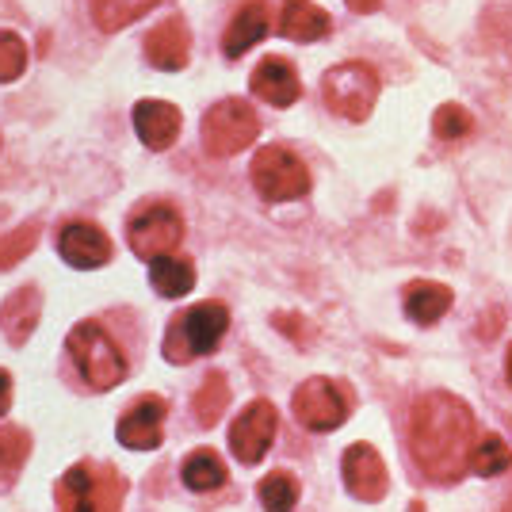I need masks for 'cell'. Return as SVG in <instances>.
I'll return each mask as SVG.
<instances>
[{
  "label": "cell",
  "mask_w": 512,
  "mask_h": 512,
  "mask_svg": "<svg viewBox=\"0 0 512 512\" xmlns=\"http://www.w3.org/2000/svg\"><path fill=\"white\" fill-rule=\"evenodd\" d=\"M470 440H474V413L459 394L432 390L417 402L409 444L428 478L455 482L463 470H470V448H474Z\"/></svg>",
  "instance_id": "6da1fadb"
},
{
  "label": "cell",
  "mask_w": 512,
  "mask_h": 512,
  "mask_svg": "<svg viewBox=\"0 0 512 512\" xmlns=\"http://www.w3.org/2000/svg\"><path fill=\"white\" fill-rule=\"evenodd\" d=\"M230 329V310L222 302H195L192 310L176 314L172 329L165 333V360L172 363H188L192 356H211L218 341L226 337Z\"/></svg>",
  "instance_id": "7a4b0ae2"
},
{
  "label": "cell",
  "mask_w": 512,
  "mask_h": 512,
  "mask_svg": "<svg viewBox=\"0 0 512 512\" xmlns=\"http://www.w3.org/2000/svg\"><path fill=\"white\" fill-rule=\"evenodd\" d=\"M379 88H383V81L367 62H341L325 73L321 96H325L333 115H341L348 123H363L379 104Z\"/></svg>",
  "instance_id": "3957f363"
},
{
  "label": "cell",
  "mask_w": 512,
  "mask_h": 512,
  "mask_svg": "<svg viewBox=\"0 0 512 512\" xmlns=\"http://www.w3.org/2000/svg\"><path fill=\"white\" fill-rule=\"evenodd\" d=\"M54 501H58V512H119L123 482H119L115 467L77 463L62 474Z\"/></svg>",
  "instance_id": "277c9868"
},
{
  "label": "cell",
  "mask_w": 512,
  "mask_h": 512,
  "mask_svg": "<svg viewBox=\"0 0 512 512\" xmlns=\"http://www.w3.org/2000/svg\"><path fill=\"white\" fill-rule=\"evenodd\" d=\"M69 352H73V363L81 371L92 390H115V386L127 379V356L119 352V344L107 337L100 325H77L69 333Z\"/></svg>",
  "instance_id": "5b68a950"
},
{
  "label": "cell",
  "mask_w": 512,
  "mask_h": 512,
  "mask_svg": "<svg viewBox=\"0 0 512 512\" xmlns=\"http://www.w3.org/2000/svg\"><path fill=\"white\" fill-rule=\"evenodd\" d=\"M249 176H253V188L268 203H291V199H302V195L310 192V172L302 165V157L283 150V146L256 150Z\"/></svg>",
  "instance_id": "8992f818"
},
{
  "label": "cell",
  "mask_w": 512,
  "mask_h": 512,
  "mask_svg": "<svg viewBox=\"0 0 512 512\" xmlns=\"http://www.w3.org/2000/svg\"><path fill=\"white\" fill-rule=\"evenodd\" d=\"M260 134V119L245 100H222L203 115V146L211 157H234V153L249 150Z\"/></svg>",
  "instance_id": "52a82bcc"
},
{
  "label": "cell",
  "mask_w": 512,
  "mask_h": 512,
  "mask_svg": "<svg viewBox=\"0 0 512 512\" xmlns=\"http://www.w3.org/2000/svg\"><path fill=\"white\" fill-rule=\"evenodd\" d=\"M127 241L130 249H134V256H142V260L153 264V260L169 256L184 241V218L169 203H150V207H142V211L130 218Z\"/></svg>",
  "instance_id": "ba28073f"
},
{
  "label": "cell",
  "mask_w": 512,
  "mask_h": 512,
  "mask_svg": "<svg viewBox=\"0 0 512 512\" xmlns=\"http://www.w3.org/2000/svg\"><path fill=\"white\" fill-rule=\"evenodd\" d=\"M291 409H295L302 428H310V432H333V428H341L348 421L352 394L341 383H333V379H306L295 390Z\"/></svg>",
  "instance_id": "9c48e42d"
},
{
  "label": "cell",
  "mask_w": 512,
  "mask_h": 512,
  "mask_svg": "<svg viewBox=\"0 0 512 512\" xmlns=\"http://www.w3.org/2000/svg\"><path fill=\"white\" fill-rule=\"evenodd\" d=\"M276 425L279 413L268 398H256V402L241 409V417L230 425V448H234V455L245 467H256L268 455L272 440H276Z\"/></svg>",
  "instance_id": "30bf717a"
},
{
  "label": "cell",
  "mask_w": 512,
  "mask_h": 512,
  "mask_svg": "<svg viewBox=\"0 0 512 512\" xmlns=\"http://www.w3.org/2000/svg\"><path fill=\"white\" fill-rule=\"evenodd\" d=\"M165 398H157V394H146V398H138L134 406L119 417V428H115V436H119V444L130 451H153L161 444V428H165Z\"/></svg>",
  "instance_id": "8fae6325"
},
{
  "label": "cell",
  "mask_w": 512,
  "mask_h": 512,
  "mask_svg": "<svg viewBox=\"0 0 512 512\" xmlns=\"http://www.w3.org/2000/svg\"><path fill=\"white\" fill-rule=\"evenodd\" d=\"M344 486L348 493L356 497V501H383L386 497V486H390V478H386V467L383 459H379V451L371 448V444H356V448L344 451Z\"/></svg>",
  "instance_id": "7c38bea8"
},
{
  "label": "cell",
  "mask_w": 512,
  "mask_h": 512,
  "mask_svg": "<svg viewBox=\"0 0 512 512\" xmlns=\"http://www.w3.org/2000/svg\"><path fill=\"white\" fill-rule=\"evenodd\" d=\"M58 253L73 268H104L111 260V237L96 222H69L58 234Z\"/></svg>",
  "instance_id": "4fadbf2b"
},
{
  "label": "cell",
  "mask_w": 512,
  "mask_h": 512,
  "mask_svg": "<svg viewBox=\"0 0 512 512\" xmlns=\"http://www.w3.org/2000/svg\"><path fill=\"white\" fill-rule=\"evenodd\" d=\"M272 31V0H245L241 8H237L234 23L226 27V35H222V54L237 62L241 54H249L264 35Z\"/></svg>",
  "instance_id": "5bb4252c"
},
{
  "label": "cell",
  "mask_w": 512,
  "mask_h": 512,
  "mask_svg": "<svg viewBox=\"0 0 512 512\" xmlns=\"http://www.w3.org/2000/svg\"><path fill=\"white\" fill-rule=\"evenodd\" d=\"M249 88H253V96H260L264 104L272 107H291L302 96V81L295 73V65L287 58H276V54H268L264 62L256 65L253 77H249Z\"/></svg>",
  "instance_id": "9a60e30c"
},
{
  "label": "cell",
  "mask_w": 512,
  "mask_h": 512,
  "mask_svg": "<svg viewBox=\"0 0 512 512\" xmlns=\"http://www.w3.org/2000/svg\"><path fill=\"white\" fill-rule=\"evenodd\" d=\"M188 54H192V35H188V23L180 20V16H169V20L157 23L146 35V58H150V65L165 69V73L184 69Z\"/></svg>",
  "instance_id": "2e32d148"
},
{
  "label": "cell",
  "mask_w": 512,
  "mask_h": 512,
  "mask_svg": "<svg viewBox=\"0 0 512 512\" xmlns=\"http://www.w3.org/2000/svg\"><path fill=\"white\" fill-rule=\"evenodd\" d=\"M134 130L146 150H169L180 134V111L169 100H142L134 104Z\"/></svg>",
  "instance_id": "e0dca14e"
},
{
  "label": "cell",
  "mask_w": 512,
  "mask_h": 512,
  "mask_svg": "<svg viewBox=\"0 0 512 512\" xmlns=\"http://www.w3.org/2000/svg\"><path fill=\"white\" fill-rule=\"evenodd\" d=\"M43 318V295L35 283H27L20 291H12L4 306H0V329L12 344H27V337L35 333V325Z\"/></svg>",
  "instance_id": "ac0fdd59"
},
{
  "label": "cell",
  "mask_w": 512,
  "mask_h": 512,
  "mask_svg": "<svg viewBox=\"0 0 512 512\" xmlns=\"http://www.w3.org/2000/svg\"><path fill=\"white\" fill-rule=\"evenodd\" d=\"M329 16L325 8H318L314 0H283V12H279V35L291 39V43H314L329 35Z\"/></svg>",
  "instance_id": "d6986e66"
},
{
  "label": "cell",
  "mask_w": 512,
  "mask_h": 512,
  "mask_svg": "<svg viewBox=\"0 0 512 512\" xmlns=\"http://www.w3.org/2000/svg\"><path fill=\"white\" fill-rule=\"evenodd\" d=\"M402 302H406V314L417 321V325H436V321H440L451 310L455 295H451L448 283L413 279V283L406 287V295H402Z\"/></svg>",
  "instance_id": "ffe728a7"
},
{
  "label": "cell",
  "mask_w": 512,
  "mask_h": 512,
  "mask_svg": "<svg viewBox=\"0 0 512 512\" xmlns=\"http://www.w3.org/2000/svg\"><path fill=\"white\" fill-rule=\"evenodd\" d=\"M150 283L157 295H165V299H184L188 291L195 287V268L192 260H184V256H161V260H153L150 264Z\"/></svg>",
  "instance_id": "44dd1931"
},
{
  "label": "cell",
  "mask_w": 512,
  "mask_h": 512,
  "mask_svg": "<svg viewBox=\"0 0 512 512\" xmlns=\"http://www.w3.org/2000/svg\"><path fill=\"white\" fill-rule=\"evenodd\" d=\"M180 478H184V486L195 493L222 490V486H226V463L218 459V451L199 448L180 463Z\"/></svg>",
  "instance_id": "7402d4cb"
},
{
  "label": "cell",
  "mask_w": 512,
  "mask_h": 512,
  "mask_svg": "<svg viewBox=\"0 0 512 512\" xmlns=\"http://www.w3.org/2000/svg\"><path fill=\"white\" fill-rule=\"evenodd\" d=\"M161 0H92V20L100 31H123L127 23L146 16Z\"/></svg>",
  "instance_id": "603a6c76"
},
{
  "label": "cell",
  "mask_w": 512,
  "mask_h": 512,
  "mask_svg": "<svg viewBox=\"0 0 512 512\" xmlns=\"http://www.w3.org/2000/svg\"><path fill=\"white\" fill-rule=\"evenodd\" d=\"M470 470H474L478 478H497V474L512 470L509 444H505L501 436H482V440L470 448Z\"/></svg>",
  "instance_id": "cb8c5ba5"
},
{
  "label": "cell",
  "mask_w": 512,
  "mask_h": 512,
  "mask_svg": "<svg viewBox=\"0 0 512 512\" xmlns=\"http://www.w3.org/2000/svg\"><path fill=\"white\" fill-rule=\"evenodd\" d=\"M260 505H264V512L295 509L299 505V482H295V474H287V470L264 474V482H260Z\"/></svg>",
  "instance_id": "d4e9b609"
},
{
  "label": "cell",
  "mask_w": 512,
  "mask_h": 512,
  "mask_svg": "<svg viewBox=\"0 0 512 512\" xmlns=\"http://www.w3.org/2000/svg\"><path fill=\"white\" fill-rule=\"evenodd\" d=\"M226 398H230V386H226V379L218 375V371H211L207 379H203V386L195 390V417H199V425L211 428L218 417H222V409H226Z\"/></svg>",
  "instance_id": "484cf974"
},
{
  "label": "cell",
  "mask_w": 512,
  "mask_h": 512,
  "mask_svg": "<svg viewBox=\"0 0 512 512\" xmlns=\"http://www.w3.org/2000/svg\"><path fill=\"white\" fill-rule=\"evenodd\" d=\"M27 451H31V440L23 428H0V482H12L20 474V467L27 463Z\"/></svg>",
  "instance_id": "4316f807"
},
{
  "label": "cell",
  "mask_w": 512,
  "mask_h": 512,
  "mask_svg": "<svg viewBox=\"0 0 512 512\" xmlns=\"http://www.w3.org/2000/svg\"><path fill=\"white\" fill-rule=\"evenodd\" d=\"M27 65V46L16 31H0V85L16 81Z\"/></svg>",
  "instance_id": "83f0119b"
},
{
  "label": "cell",
  "mask_w": 512,
  "mask_h": 512,
  "mask_svg": "<svg viewBox=\"0 0 512 512\" xmlns=\"http://www.w3.org/2000/svg\"><path fill=\"white\" fill-rule=\"evenodd\" d=\"M432 130H436L440 138L455 142V138H467L470 130H474V119H470L459 104H440V111L432 115Z\"/></svg>",
  "instance_id": "f1b7e54d"
},
{
  "label": "cell",
  "mask_w": 512,
  "mask_h": 512,
  "mask_svg": "<svg viewBox=\"0 0 512 512\" xmlns=\"http://www.w3.org/2000/svg\"><path fill=\"white\" fill-rule=\"evenodd\" d=\"M35 237H39V226H35V222H27V226H20L16 234L4 237V241H0V268H12V264H20L23 256L31 253Z\"/></svg>",
  "instance_id": "f546056e"
},
{
  "label": "cell",
  "mask_w": 512,
  "mask_h": 512,
  "mask_svg": "<svg viewBox=\"0 0 512 512\" xmlns=\"http://www.w3.org/2000/svg\"><path fill=\"white\" fill-rule=\"evenodd\" d=\"M8 402H12V375H8V371H0V413L8 409Z\"/></svg>",
  "instance_id": "4dcf8cb0"
},
{
  "label": "cell",
  "mask_w": 512,
  "mask_h": 512,
  "mask_svg": "<svg viewBox=\"0 0 512 512\" xmlns=\"http://www.w3.org/2000/svg\"><path fill=\"white\" fill-rule=\"evenodd\" d=\"M344 4H348L352 12H360V16H367V12H375V8L383 4V0H344Z\"/></svg>",
  "instance_id": "1f68e13d"
},
{
  "label": "cell",
  "mask_w": 512,
  "mask_h": 512,
  "mask_svg": "<svg viewBox=\"0 0 512 512\" xmlns=\"http://www.w3.org/2000/svg\"><path fill=\"white\" fill-rule=\"evenodd\" d=\"M505 371H509V386H512V344H509V356H505Z\"/></svg>",
  "instance_id": "d6a6232c"
},
{
  "label": "cell",
  "mask_w": 512,
  "mask_h": 512,
  "mask_svg": "<svg viewBox=\"0 0 512 512\" xmlns=\"http://www.w3.org/2000/svg\"><path fill=\"white\" fill-rule=\"evenodd\" d=\"M505 512H512V501H509V505H505Z\"/></svg>",
  "instance_id": "836d02e7"
}]
</instances>
